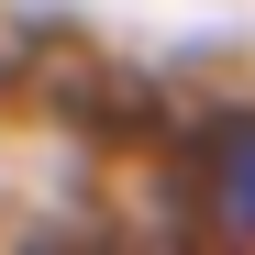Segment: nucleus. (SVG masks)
Returning <instances> with one entry per match:
<instances>
[{
  "mask_svg": "<svg viewBox=\"0 0 255 255\" xmlns=\"http://www.w3.org/2000/svg\"><path fill=\"white\" fill-rule=\"evenodd\" d=\"M200 178H211V222H222V233H255V122H233V133L211 144Z\"/></svg>",
  "mask_w": 255,
  "mask_h": 255,
  "instance_id": "nucleus-1",
  "label": "nucleus"
}]
</instances>
